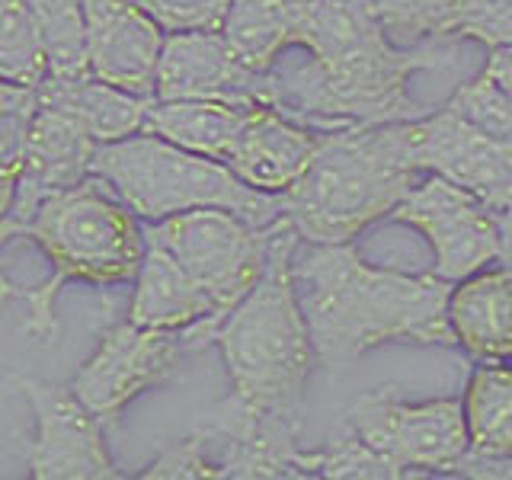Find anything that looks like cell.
I'll return each mask as SVG.
<instances>
[{
  "instance_id": "obj_1",
  "label": "cell",
  "mask_w": 512,
  "mask_h": 480,
  "mask_svg": "<svg viewBox=\"0 0 512 480\" xmlns=\"http://www.w3.org/2000/svg\"><path fill=\"white\" fill-rule=\"evenodd\" d=\"M295 285L314 356L346 368L384 343L452 346L445 304L452 282L436 272H400L362 260L356 244H308Z\"/></svg>"
},
{
  "instance_id": "obj_2",
  "label": "cell",
  "mask_w": 512,
  "mask_h": 480,
  "mask_svg": "<svg viewBox=\"0 0 512 480\" xmlns=\"http://www.w3.org/2000/svg\"><path fill=\"white\" fill-rule=\"evenodd\" d=\"M298 240L285 218L272 240L263 279L205 333L202 343L221 349L234 404L282 420H298L304 384L317 359L295 285Z\"/></svg>"
},
{
  "instance_id": "obj_3",
  "label": "cell",
  "mask_w": 512,
  "mask_h": 480,
  "mask_svg": "<svg viewBox=\"0 0 512 480\" xmlns=\"http://www.w3.org/2000/svg\"><path fill=\"white\" fill-rule=\"evenodd\" d=\"M420 173L410 122L330 128L285 192V218L304 244H352L378 218H391Z\"/></svg>"
},
{
  "instance_id": "obj_4",
  "label": "cell",
  "mask_w": 512,
  "mask_h": 480,
  "mask_svg": "<svg viewBox=\"0 0 512 480\" xmlns=\"http://www.w3.org/2000/svg\"><path fill=\"white\" fill-rule=\"evenodd\" d=\"M436 42L439 39L400 48L388 39V32H378L327 58L308 52L292 64H282L279 58L260 77V103L314 132L413 122L426 116V109L410 96L407 80L416 71L439 68Z\"/></svg>"
},
{
  "instance_id": "obj_5",
  "label": "cell",
  "mask_w": 512,
  "mask_h": 480,
  "mask_svg": "<svg viewBox=\"0 0 512 480\" xmlns=\"http://www.w3.org/2000/svg\"><path fill=\"white\" fill-rule=\"evenodd\" d=\"M26 237L36 240L52 263V276L42 285L16 295L29 308L23 333L36 343L58 340L55 298L64 285L74 279L90 285L128 282L138 276L148 250L138 215L93 173L77 186L52 192L29 221Z\"/></svg>"
},
{
  "instance_id": "obj_6",
  "label": "cell",
  "mask_w": 512,
  "mask_h": 480,
  "mask_svg": "<svg viewBox=\"0 0 512 480\" xmlns=\"http://www.w3.org/2000/svg\"><path fill=\"white\" fill-rule=\"evenodd\" d=\"M90 173L144 221H164L196 208H228L263 228L285 218V196L253 189L224 160L192 154L154 132L96 144Z\"/></svg>"
},
{
  "instance_id": "obj_7",
  "label": "cell",
  "mask_w": 512,
  "mask_h": 480,
  "mask_svg": "<svg viewBox=\"0 0 512 480\" xmlns=\"http://www.w3.org/2000/svg\"><path fill=\"white\" fill-rule=\"evenodd\" d=\"M282 224L285 218L263 228L228 208H196V212H183L164 221H148L144 240L164 247L189 272V279L215 301L221 320L263 279L272 240Z\"/></svg>"
},
{
  "instance_id": "obj_8",
  "label": "cell",
  "mask_w": 512,
  "mask_h": 480,
  "mask_svg": "<svg viewBox=\"0 0 512 480\" xmlns=\"http://www.w3.org/2000/svg\"><path fill=\"white\" fill-rule=\"evenodd\" d=\"M343 423L384 458L391 468L407 474H455L468 455V426H464L461 397H439L410 404L394 388H381L359 397Z\"/></svg>"
},
{
  "instance_id": "obj_9",
  "label": "cell",
  "mask_w": 512,
  "mask_h": 480,
  "mask_svg": "<svg viewBox=\"0 0 512 480\" xmlns=\"http://www.w3.org/2000/svg\"><path fill=\"white\" fill-rule=\"evenodd\" d=\"M391 221L426 240L432 272L445 282H461L477 269L500 263V215L442 176L423 173L391 212Z\"/></svg>"
},
{
  "instance_id": "obj_10",
  "label": "cell",
  "mask_w": 512,
  "mask_h": 480,
  "mask_svg": "<svg viewBox=\"0 0 512 480\" xmlns=\"http://www.w3.org/2000/svg\"><path fill=\"white\" fill-rule=\"evenodd\" d=\"M7 391L29 400L36 413V436L23 448V461L36 480H112L122 477L109 458L103 420L74 388L42 381L36 375L13 372Z\"/></svg>"
},
{
  "instance_id": "obj_11",
  "label": "cell",
  "mask_w": 512,
  "mask_h": 480,
  "mask_svg": "<svg viewBox=\"0 0 512 480\" xmlns=\"http://www.w3.org/2000/svg\"><path fill=\"white\" fill-rule=\"evenodd\" d=\"M93 151L96 141L74 112L52 103L36 106L23 144V167L20 180H16V196L7 215L0 218V256H4V250L16 237H26L29 221L36 218L39 205L52 192L87 180ZM10 298H16V285L7 279L4 263H0V311H4Z\"/></svg>"
},
{
  "instance_id": "obj_12",
  "label": "cell",
  "mask_w": 512,
  "mask_h": 480,
  "mask_svg": "<svg viewBox=\"0 0 512 480\" xmlns=\"http://www.w3.org/2000/svg\"><path fill=\"white\" fill-rule=\"evenodd\" d=\"M183 349L180 330H154L125 320L103 333L93 356L77 368L71 388L103 426L116 423L135 397L173 375Z\"/></svg>"
},
{
  "instance_id": "obj_13",
  "label": "cell",
  "mask_w": 512,
  "mask_h": 480,
  "mask_svg": "<svg viewBox=\"0 0 512 480\" xmlns=\"http://www.w3.org/2000/svg\"><path fill=\"white\" fill-rule=\"evenodd\" d=\"M410 128L416 164L423 173L468 189L496 215L512 205V154L503 141L484 135L448 106L413 119Z\"/></svg>"
},
{
  "instance_id": "obj_14",
  "label": "cell",
  "mask_w": 512,
  "mask_h": 480,
  "mask_svg": "<svg viewBox=\"0 0 512 480\" xmlns=\"http://www.w3.org/2000/svg\"><path fill=\"white\" fill-rule=\"evenodd\" d=\"M260 77L237 58L221 29H180L164 39L154 100L260 103Z\"/></svg>"
},
{
  "instance_id": "obj_15",
  "label": "cell",
  "mask_w": 512,
  "mask_h": 480,
  "mask_svg": "<svg viewBox=\"0 0 512 480\" xmlns=\"http://www.w3.org/2000/svg\"><path fill=\"white\" fill-rule=\"evenodd\" d=\"M90 74L138 96H154L167 29L132 0H84Z\"/></svg>"
},
{
  "instance_id": "obj_16",
  "label": "cell",
  "mask_w": 512,
  "mask_h": 480,
  "mask_svg": "<svg viewBox=\"0 0 512 480\" xmlns=\"http://www.w3.org/2000/svg\"><path fill=\"white\" fill-rule=\"evenodd\" d=\"M320 132L288 119L285 112L266 103H256L240 128L237 141L231 144L228 164L247 186L285 196L298 183V176L308 170L317 151Z\"/></svg>"
},
{
  "instance_id": "obj_17",
  "label": "cell",
  "mask_w": 512,
  "mask_h": 480,
  "mask_svg": "<svg viewBox=\"0 0 512 480\" xmlns=\"http://www.w3.org/2000/svg\"><path fill=\"white\" fill-rule=\"evenodd\" d=\"M128 320L154 330H180L186 349H199L208 327H215L218 308L164 247L148 244L135 276Z\"/></svg>"
},
{
  "instance_id": "obj_18",
  "label": "cell",
  "mask_w": 512,
  "mask_h": 480,
  "mask_svg": "<svg viewBox=\"0 0 512 480\" xmlns=\"http://www.w3.org/2000/svg\"><path fill=\"white\" fill-rule=\"evenodd\" d=\"M452 343L477 362H512V266L490 263L452 282L445 304Z\"/></svg>"
},
{
  "instance_id": "obj_19",
  "label": "cell",
  "mask_w": 512,
  "mask_h": 480,
  "mask_svg": "<svg viewBox=\"0 0 512 480\" xmlns=\"http://www.w3.org/2000/svg\"><path fill=\"white\" fill-rule=\"evenodd\" d=\"M39 103H52L74 112L93 135L96 144L122 141L135 132H144L148 109L154 96H138L122 87H112L100 77H80V80H42L36 87Z\"/></svg>"
},
{
  "instance_id": "obj_20",
  "label": "cell",
  "mask_w": 512,
  "mask_h": 480,
  "mask_svg": "<svg viewBox=\"0 0 512 480\" xmlns=\"http://www.w3.org/2000/svg\"><path fill=\"white\" fill-rule=\"evenodd\" d=\"M256 103L224 100H154L144 132H154L192 154L224 160Z\"/></svg>"
},
{
  "instance_id": "obj_21",
  "label": "cell",
  "mask_w": 512,
  "mask_h": 480,
  "mask_svg": "<svg viewBox=\"0 0 512 480\" xmlns=\"http://www.w3.org/2000/svg\"><path fill=\"white\" fill-rule=\"evenodd\" d=\"M461 413L468 426L464 458H512V362H480L464 384Z\"/></svg>"
},
{
  "instance_id": "obj_22",
  "label": "cell",
  "mask_w": 512,
  "mask_h": 480,
  "mask_svg": "<svg viewBox=\"0 0 512 480\" xmlns=\"http://www.w3.org/2000/svg\"><path fill=\"white\" fill-rule=\"evenodd\" d=\"M218 29L237 58L263 74L292 48V0H231Z\"/></svg>"
},
{
  "instance_id": "obj_23",
  "label": "cell",
  "mask_w": 512,
  "mask_h": 480,
  "mask_svg": "<svg viewBox=\"0 0 512 480\" xmlns=\"http://www.w3.org/2000/svg\"><path fill=\"white\" fill-rule=\"evenodd\" d=\"M45 42L48 80H80L90 74L84 0H29Z\"/></svg>"
},
{
  "instance_id": "obj_24",
  "label": "cell",
  "mask_w": 512,
  "mask_h": 480,
  "mask_svg": "<svg viewBox=\"0 0 512 480\" xmlns=\"http://www.w3.org/2000/svg\"><path fill=\"white\" fill-rule=\"evenodd\" d=\"M45 74V42L29 0H0V80L36 90Z\"/></svg>"
},
{
  "instance_id": "obj_25",
  "label": "cell",
  "mask_w": 512,
  "mask_h": 480,
  "mask_svg": "<svg viewBox=\"0 0 512 480\" xmlns=\"http://www.w3.org/2000/svg\"><path fill=\"white\" fill-rule=\"evenodd\" d=\"M388 39L400 48L448 39L455 0H368Z\"/></svg>"
},
{
  "instance_id": "obj_26",
  "label": "cell",
  "mask_w": 512,
  "mask_h": 480,
  "mask_svg": "<svg viewBox=\"0 0 512 480\" xmlns=\"http://www.w3.org/2000/svg\"><path fill=\"white\" fill-rule=\"evenodd\" d=\"M445 106L455 109L461 119H468L474 128L496 141L506 144V138L512 135V93L487 71H480L468 84H461Z\"/></svg>"
},
{
  "instance_id": "obj_27",
  "label": "cell",
  "mask_w": 512,
  "mask_h": 480,
  "mask_svg": "<svg viewBox=\"0 0 512 480\" xmlns=\"http://www.w3.org/2000/svg\"><path fill=\"white\" fill-rule=\"evenodd\" d=\"M308 477H400L388 461L378 458L346 423L327 439L320 452L308 455Z\"/></svg>"
},
{
  "instance_id": "obj_28",
  "label": "cell",
  "mask_w": 512,
  "mask_h": 480,
  "mask_svg": "<svg viewBox=\"0 0 512 480\" xmlns=\"http://www.w3.org/2000/svg\"><path fill=\"white\" fill-rule=\"evenodd\" d=\"M471 39L493 48L512 42V0H455L448 42Z\"/></svg>"
},
{
  "instance_id": "obj_29",
  "label": "cell",
  "mask_w": 512,
  "mask_h": 480,
  "mask_svg": "<svg viewBox=\"0 0 512 480\" xmlns=\"http://www.w3.org/2000/svg\"><path fill=\"white\" fill-rule=\"evenodd\" d=\"M138 477L144 480H212L215 464L208 458L205 436L196 429L183 439L164 442L157 458Z\"/></svg>"
},
{
  "instance_id": "obj_30",
  "label": "cell",
  "mask_w": 512,
  "mask_h": 480,
  "mask_svg": "<svg viewBox=\"0 0 512 480\" xmlns=\"http://www.w3.org/2000/svg\"><path fill=\"white\" fill-rule=\"evenodd\" d=\"M148 10L167 32L180 29H218L231 0H132Z\"/></svg>"
},
{
  "instance_id": "obj_31",
  "label": "cell",
  "mask_w": 512,
  "mask_h": 480,
  "mask_svg": "<svg viewBox=\"0 0 512 480\" xmlns=\"http://www.w3.org/2000/svg\"><path fill=\"white\" fill-rule=\"evenodd\" d=\"M484 71L493 77V80H500V84L512 93V42L503 45V48H493L487 64H484Z\"/></svg>"
},
{
  "instance_id": "obj_32",
  "label": "cell",
  "mask_w": 512,
  "mask_h": 480,
  "mask_svg": "<svg viewBox=\"0 0 512 480\" xmlns=\"http://www.w3.org/2000/svg\"><path fill=\"white\" fill-rule=\"evenodd\" d=\"M500 263L512 266V205L500 215Z\"/></svg>"
},
{
  "instance_id": "obj_33",
  "label": "cell",
  "mask_w": 512,
  "mask_h": 480,
  "mask_svg": "<svg viewBox=\"0 0 512 480\" xmlns=\"http://www.w3.org/2000/svg\"><path fill=\"white\" fill-rule=\"evenodd\" d=\"M29 93L32 90H26V87H13V84H4V80H0V112L16 106V103H23Z\"/></svg>"
},
{
  "instance_id": "obj_34",
  "label": "cell",
  "mask_w": 512,
  "mask_h": 480,
  "mask_svg": "<svg viewBox=\"0 0 512 480\" xmlns=\"http://www.w3.org/2000/svg\"><path fill=\"white\" fill-rule=\"evenodd\" d=\"M506 151H509V154H512V135H509V138H506Z\"/></svg>"
}]
</instances>
